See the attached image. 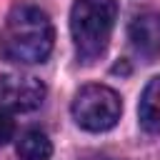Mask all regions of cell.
I'll list each match as a JSON object with an SVG mask.
<instances>
[{
    "instance_id": "cell-5",
    "label": "cell",
    "mask_w": 160,
    "mask_h": 160,
    "mask_svg": "<svg viewBox=\"0 0 160 160\" xmlns=\"http://www.w3.org/2000/svg\"><path fill=\"white\" fill-rule=\"evenodd\" d=\"M132 48L142 58H158L160 55V15L158 12H142L135 15L128 28Z\"/></svg>"
},
{
    "instance_id": "cell-2",
    "label": "cell",
    "mask_w": 160,
    "mask_h": 160,
    "mask_svg": "<svg viewBox=\"0 0 160 160\" xmlns=\"http://www.w3.org/2000/svg\"><path fill=\"white\" fill-rule=\"evenodd\" d=\"M118 0H75L70 10V35L80 62H95L112 35Z\"/></svg>"
},
{
    "instance_id": "cell-4",
    "label": "cell",
    "mask_w": 160,
    "mask_h": 160,
    "mask_svg": "<svg viewBox=\"0 0 160 160\" xmlns=\"http://www.w3.org/2000/svg\"><path fill=\"white\" fill-rule=\"evenodd\" d=\"M45 100V85L42 80L32 75L8 72L0 75V108L8 112H30L40 108Z\"/></svg>"
},
{
    "instance_id": "cell-9",
    "label": "cell",
    "mask_w": 160,
    "mask_h": 160,
    "mask_svg": "<svg viewBox=\"0 0 160 160\" xmlns=\"http://www.w3.org/2000/svg\"><path fill=\"white\" fill-rule=\"evenodd\" d=\"M95 160H115V158H95Z\"/></svg>"
},
{
    "instance_id": "cell-8",
    "label": "cell",
    "mask_w": 160,
    "mask_h": 160,
    "mask_svg": "<svg viewBox=\"0 0 160 160\" xmlns=\"http://www.w3.org/2000/svg\"><path fill=\"white\" fill-rule=\"evenodd\" d=\"M12 135H15V122H12L10 112L0 108V145H8L12 140Z\"/></svg>"
},
{
    "instance_id": "cell-6",
    "label": "cell",
    "mask_w": 160,
    "mask_h": 160,
    "mask_svg": "<svg viewBox=\"0 0 160 160\" xmlns=\"http://www.w3.org/2000/svg\"><path fill=\"white\" fill-rule=\"evenodd\" d=\"M138 115H140V125L152 132V135H160V75L152 78L142 95H140V108H138Z\"/></svg>"
},
{
    "instance_id": "cell-1",
    "label": "cell",
    "mask_w": 160,
    "mask_h": 160,
    "mask_svg": "<svg viewBox=\"0 0 160 160\" xmlns=\"http://www.w3.org/2000/svg\"><path fill=\"white\" fill-rule=\"evenodd\" d=\"M55 30L50 15L38 5H15L0 32V50L10 62L35 65L42 62L52 50Z\"/></svg>"
},
{
    "instance_id": "cell-7",
    "label": "cell",
    "mask_w": 160,
    "mask_h": 160,
    "mask_svg": "<svg viewBox=\"0 0 160 160\" xmlns=\"http://www.w3.org/2000/svg\"><path fill=\"white\" fill-rule=\"evenodd\" d=\"M52 142L42 130H25L18 140V158L20 160H50Z\"/></svg>"
},
{
    "instance_id": "cell-3",
    "label": "cell",
    "mask_w": 160,
    "mask_h": 160,
    "mask_svg": "<svg viewBox=\"0 0 160 160\" xmlns=\"http://www.w3.org/2000/svg\"><path fill=\"white\" fill-rule=\"evenodd\" d=\"M72 118L88 132H105L118 125L122 102L120 95L108 85H85L72 98Z\"/></svg>"
}]
</instances>
